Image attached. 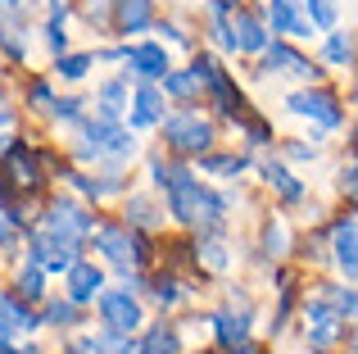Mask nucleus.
Segmentation results:
<instances>
[{
    "label": "nucleus",
    "instance_id": "obj_22",
    "mask_svg": "<svg viewBox=\"0 0 358 354\" xmlns=\"http://www.w3.org/2000/svg\"><path fill=\"white\" fill-rule=\"evenodd\" d=\"M122 105H127V82L122 78L105 82V87H100V118H118Z\"/></svg>",
    "mask_w": 358,
    "mask_h": 354
},
{
    "label": "nucleus",
    "instance_id": "obj_31",
    "mask_svg": "<svg viewBox=\"0 0 358 354\" xmlns=\"http://www.w3.org/2000/svg\"><path fill=\"white\" fill-rule=\"evenodd\" d=\"M195 259H204V268H213V273H222V268H227V250H222L218 241H200Z\"/></svg>",
    "mask_w": 358,
    "mask_h": 354
},
{
    "label": "nucleus",
    "instance_id": "obj_4",
    "mask_svg": "<svg viewBox=\"0 0 358 354\" xmlns=\"http://www.w3.org/2000/svg\"><path fill=\"white\" fill-rule=\"evenodd\" d=\"M96 246L105 250V259H109V264H118L122 273H127V268H136V264H145V250H141V241L131 236L127 227H118V222H114V227H100V232H96Z\"/></svg>",
    "mask_w": 358,
    "mask_h": 354
},
{
    "label": "nucleus",
    "instance_id": "obj_37",
    "mask_svg": "<svg viewBox=\"0 0 358 354\" xmlns=\"http://www.w3.org/2000/svg\"><path fill=\"white\" fill-rule=\"evenodd\" d=\"M14 222H23V213H14V209H0V246H5V241L14 236Z\"/></svg>",
    "mask_w": 358,
    "mask_h": 354
},
{
    "label": "nucleus",
    "instance_id": "obj_7",
    "mask_svg": "<svg viewBox=\"0 0 358 354\" xmlns=\"http://www.w3.org/2000/svg\"><path fill=\"white\" fill-rule=\"evenodd\" d=\"M286 105H290V114L317 118L322 127H341L345 123V109H341V100H336L331 91H295Z\"/></svg>",
    "mask_w": 358,
    "mask_h": 354
},
{
    "label": "nucleus",
    "instance_id": "obj_20",
    "mask_svg": "<svg viewBox=\"0 0 358 354\" xmlns=\"http://www.w3.org/2000/svg\"><path fill=\"white\" fill-rule=\"evenodd\" d=\"M331 250H336V264L345 268V277H354V218L350 213L331 227Z\"/></svg>",
    "mask_w": 358,
    "mask_h": 354
},
{
    "label": "nucleus",
    "instance_id": "obj_28",
    "mask_svg": "<svg viewBox=\"0 0 358 354\" xmlns=\"http://www.w3.org/2000/svg\"><path fill=\"white\" fill-rule=\"evenodd\" d=\"M245 155H204V173H213V177H222V173H241L245 169Z\"/></svg>",
    "mask_w": 358,
    "mask_h": 354
},
{
    "label": "nucleus",
    "instance_id": "obj_12",
    "mask_svg": "<svg viewBox=\"0 0 358 354\" xmlns=\"http://www.w3.org/2000/svg\"><path fill=\"white\" fill-rule=\"evenodd\" d=\"M45 227H59V232H69V236H87L91 213L82 209L78 200H55L50 209H45Z\"/></svg>",
    "mask_w": 358,
    "mask_h": 354
},
{
    "label": "nucleus",
    "instance_id": "obj_23",
    "mask_svg": "<svg viewBox=\"0 0 358 354\" xmlns=\"http://www.w3.org/2000/svg\"><path fill=\"white\" fill-rule=\"evenodd\" d=\"M14 286H18V300H41L45 295V273L36 264H27L23 273L14 277Z\"/></svg>",
    "mask_w": 358,
    "mask_h": 354
},
{
    "label": "nucleus",
    "instance_id": "obj_27",
    "mask_svg": "<svg viewBox=\"0 0 358 354\" xmlns=\"http://www.w3.org/2000/svg\"><path fill=\"white\" fill-rule=\"evenodd\" d=\"M91 64H96V55H59V64H55V73H59V78H69V82H78L82 73L91 69Z\"/></svg>",
    "mask_w": 358,
    "mask_h": 354
},
{
    "label": "nucleus",
    "instance_id": "obj_24",
    "mask_svg": "<svg viewBox=\"0 0 358 354\" xmlns=\"http://www.w3.org/2000/svg\"><path fill=\"white\" fill-rule=\"evenodd\" d=\"M263 177H268V186H277V191H281V200H299V195H304V186L281 169V164H263Z\"/></svg>",
    "mask_w": 358,
    "mask_h": 354
},
{
    "label": "nucleus",
    "instance_id": "obj_13",
    "mask_svg": "<svg viewBox=\"0 0 358 354\" xmlns=\"http://www.w3.org/2000/svg\"><path fill=\"white\" fill-rule=\"evenodd\" d=\"M100 286H105V273H100L96 264H82V259H78V264L69 268V300H73V304L96 300Z\"/></svg>",
    "mask_w": 358,
    "mask_h": 354
},
{
    "label": "nucleus",
    "instance_id": "obj_6",
    "mask_svg": "<svg viewBox=\"0 0 358 354\" xmlns=\"http://www.w3.org/2000/svg\"><path fill=\"white\" fill-rule=\"evenodd\" d=\"M96 300H100V323H105L109 332H122V337H127L131 327H141L136 295H127V291H100Z\"/></svg>",
    "mask_w": 358,
    "mask_h": 354
},
{
    "label": "nucleus",
    "instance_id": "obj_26",
    "mask_svg": "<svg viewBox=\"0 0 358 354\" xmlns=\"http://www.w3.org/2000/svg\"><path fill=\"white\" fill-rule=\"evenodd\" d=\"M91 354H136V346H131L122 332H100V337L91 341Z\"/></svg>",
    "mask_w": 358,
    "mask_h": 354
},
{
    "label": "nucleus",
    "instance_id": "obj_36",
    "mask_svg": "<svg viewBox=\"0 0 358 354\" xmlns=\"http://www.w3.org/2000/svg\"><path fill=\"white\" fill-rule=\"evenodd\" d=\"M263 241H268L272 255H281V246H286V227H281V222H268V227H263Z\"/></svg>",
    "mask_w": 358,
    "mask_h": 354
},
{
    "label": "nucleus",
    "instance_id": "obj_34",
    "mask_svg": "<svg viewBox=\"0 0 358 354\" xmlns=\"http://www.w3.org/2000/svg\"><path fill=\"white\" fill-rule=\"evenodd\" d=\"M127 218L131 222H141V227H155V204H150V200H127Z\"/></svg>",
    "mask_w": 358,
    "mask_h": 354
},
{
    "label": "nucleus",
    "instance_id": "obj_18",
    "mask_svg": "<svg viewBox=\"0 0 358 354\" xmlns=\"http://www.w3.org/2000/svg\"><path fill=\"white\" fill-rule=\"evenodd\" d=\"M268 23H272V32H286V36H304L308 32V23L299 18L295 0H272L268 5Z\"/></svg>",
    "mask_w": 358,
    "mask_h": 354
},
{
    "label": "nucleus",
    "instance_id": "obj_14",
    "mask_svg": "<svg viewBox=\"0 0 358 354\" xmlns=\"http://www.w3.org/2000/svg\"><path fill=\"white\" fill-rule=\"evenodd\" d=\"M32 327H36V318L27 313V304L14 300V295H0V341L23 337V332H32Z\"/></svg>",
    "mask_w": 358,
    "mask_h": 354
},
{
    "label": "nucleus",
    "instance_id": "obj_11",
    "mask_svg": "<svg viewBox=\"0 0 358 354\" xmlns=\"http://www.w3.org/2000/svg\"><path fill=\"white\" fill-rule=\"evenodd\" d=\"M308 346H331V341H341L345 337V318L336 309H327L322 300H313L308 304Z\"/></svg>",
    "mask_w": 358,
    "mask_h": 354
},
{
    "label": "nucleus",
    "instance_id": "obj_3",
    "mask_svg": "<svg viewBox=\"0 0 358 354\" xmlns=\"http://www.w3.org/2000/svg\"><path fill=\"white\" fill-rule=\"evenodd\" d=\"M159 127H164L168 146H173L177 155H200V150H209V141H213V123H209V118H200L195 109L173 114L168 123H159Z\"/></svg>",
    "mask_w": 358,
    "mask_h": 354
},
{
    "label": "nucleus",
    "instance_id": "obj_15",
    "mask_svg": "<svg viewBox=\"0 0 358 354\" xmlns=\"http://www.w3.org/2000/svg\"><path fill=\"white\" fill-rule=\"evenodd\" d=\"M164 123V100H159L155 82L136 87V105H131V127H159Z\"/></svg>",
    "mask_w": 358,
    "mask_h": 354
},
{
    "label": "nucleus",
    "instance_id": "obj_17",
    "mask_svg": "<svg viewBox=\"0 0 358 354\" xmlns=\"http://www.w3.org/2000/svg\"><path fill=\"white\" fill-rule=\"evenodd\" d=\"M136 354H182V337H177L173 323H155V327L141 337Z\"/></svg>",
    "mask_w": 358,
    "mask_h": 354
},
{
    "label": "nucleus",
    "instance_id": "obj_2",
    "mask_svg": "<svg viewBox=\"0 0 358 354\" xmlns=\"http://www.w3.org/2000/svg\"><path fill=\"white\" fill-rule=\"evenodd\" d=\"M78 255H82V236H69V232L45 227V222L32 232V264L41 273H69L78 264Z\"/></svg>",
    "mask_w": 358,
    "mask_h": 354
},
{
    "label": "nucleus",
    "instance_id": "obj_8",
    "mask_svg": "<svg viewBox=\"0 0 358 354\" xmlns=\"http://www.w3.org/2000/svg\"><path fill=\"white\" fill-rule=\"evenodd\" d=\"M122 59H127V69L136 73L141 82H159L173 64H168V50L164 45H155V41H141V45H127L122 50Z\"/></svg>",
    "mask_w": 358,
    "mask_h": 354
},
{
    "label": "nucleus",
    "instance_id": "obj_29",
    "mask_svg": "<svg viewBox=\"0 0 358 354\" xmlns=\"http://www.w3.org/2000/svg\"><path fill=\"white\" fill-rule=\"evenodd\" d=\"M327 59H331V64H345V69L354 64V45H350V36H345V32H331V36H327Z\"/></svg>",
    "mask_w": 358,
    "mask_h": 354
},
{
    "label": "nucleus",
    "instance_id": "obj_16",
    "mask_svg": "<svg viewBox=\"0 0 358 354\" xmlns=\"http://www.w3.org/2000/svg\"><path fill=\"white\" fill-rule=\"evenodd\" d=\"M150 18H155V5H150V0H114V23L122 32H145Z\"/></svg>",
    "mask_w": 358,
    "mask_h": 354
},
{
    "label": "nucleus",
    "instance_id": "obj_21",
    "mask_svg": "<svg viewBox=\"0 0 358 354\" xmlns=\"http://www.w3.org/2000/svg\"><path fill=\"white\" fill-rule=\"evenodd\" d=\"M9 173H14V182H23V186H36L41 182V169H36V155L27 150V146H9Z\"/></svg>",
    "mask_w": 358,
    "mask_h": 354
},
{
    "label": "nucleus",
    "instance_id": "obj_5",
    "mask_svg": "<svg viewBox=\"0 0 358 354\" xmlns=\"http://www.w3.org/2000/svg\"><path fill=\"white\" fill-rule=\"evenodd\" d=\"M131 150H136V141L122 132L114 118H91L87 123V150L82 155L100 160V155H131Z\"/></svg>",
    "mask_w": 358,
    "mask_h": 354
},
{
    "label": "nucleus",
    "instance_id": "obj_40",
    "mask_svg": "<svg viewBox=\"0 0 358 354\" xmlns=\"http://www.w3.org/2000/svg\"><path fill=\"white\" fill-rule=\"evenodd\" d=\"M0 5H14V0H0Z\"/></svg>",
    "mask_w": 358,
    "mask_h": 354
},
{
    "label": "nucleus",
    "instance_id": "obj_10",
    "mask_svg": "<svg viewBox=\"0 0 358 354\" xmlns=\"http://www.w3.org/2000/svg\"><path fill=\"white\" fill-rule=\"evenodd\" d=\"M231 50H245V55H259L263 45H268V32H263V23L250 14V9H231Z\"/></svg>",
    "mask_w": 358,
    "mask_h": 354
},
{
    "label": "nucleus",
    "instance_id": "obj_19",
    "mask_svg": "<svg viewBox=\"0 0 358 354\" xmlns=\"http://www.w3.org/2000/svg\"><path fill=\"white\" fill-rule=\"evenodd\" d=\"M213 337L222 341V346H241L245 337H250V313H231V309H222V313H213Z\"/></svg>",
    "mask_w": 358,
    "mask_h": 354
},
{
    "label": "nucleus",
    "instance_id": "obj_35",
    "mask_svg": "<svg viewBox=\"0 0 358 354\" xmlns=\"http://www.w3.org/2000/svg\"><path fill=\"white\" fill-rule=\"evenodd\" d=\"M155 300L168 309V304H177V300H182V286H177L173 277H159V282H155Z\"/></svg>",
    "mask_w": 358,
    "mask_h": 354
},
{
    "label": "nucleus",
    "instance_id": "obj_9",
    "mask_svg": "<svg viewBox=\"0 0 358 354\" xmlns=\"http://www.w3.org/2000/svg\"><path fill=\"white\" fill-rule=\"evenodd\" d=\"M263 69H272V73H295V78H322V69H313V64H308L295 45H286V41L263 45Z\"/></svg>",
    "mask_w": 358,
    "mask_h": 354
},
{
    "label": "nucleus",
    "instance_id": "obj_1",
    "mask_svg": "<svg viewBox=\"0 0 358 354\" xmlns=\"http://www.w3.org/2000/svg\"><path fill=\"white\" fill-rule=\"evenodd\" d=\"M155 173V186L168 195V213L177 222H195V227H222V213H227V200L209 186H200V177L182 164H164L155 160L150 164Z\"/></svg>",
    "mask_w": 358,
    "mask_h": 354
},
{
    "label": "nucleus",
    "instance_id": "obj_32",
    "mask_svg": "<svg viewBox=\"0 0 358 354\" xmlns=\"http://www.w3.org/2000/svg\"><path fill=\"white\" fill-rule=\"evenodd\" d=\"M45 323H59V327L78 323V304H73V300H50V304H45Z\"/></svg>",
    "mask_w": 358,
    "mask_h": 354
},
{
    "label": "nucleus",
    "instance_id": "obj_30",
    "mask_svg": "<svg viewBox=\"0 0 358 354\" xmlns=\"http://www.w3.org/2000/svg\"><path fill=\"white\" fill-rule=\"evenodd\" d=\"M327 309H336V313H341V318L345 323H350L354 318V291H350V286H331V291H327Z\"/></svg>",
    "mask_w": 358,
    "mask_h": 354
},
{
    "label": "nucleus",
    "instance_id": "obj_33",
    "mask_svg": "<svg viewBox=\"0 0 358 354\" xmlns=\"http://www.w3.org/2000/svg\"><path fill=\"white\" fill-rule=\"evenodd\" d=\"M50 114L59 118V123H73V118H82V100H78V96H64V100H50Z\"/></svg>",
    "mask_w": 358,
    "mask_h": 354
},
{
    "label": "nucleus",
    "instance_id": "obj_25",
    "mask_svg": "<svg viewBox=\"0 0 358 354\" xmlns=\"http://www.w3.org/2000/svg\"><path fill=\"white\" fill-rule=\"evenodd\" d=\"M159 82H164V91H168V96H177V100H191L195 91H200V78H195L191 69H186V73H164Z\"/></svg>",
    "mask_w": 358,
    "mask_h": 354
},
{
    "label": "nucleus",
    "instance_id": "obj_38",
    "mask_svg": "<svg viewBox=\"0 0 358 354\" xmlns=\"http://www.w3.org/2000/svg\"><path fill=\"white\" fill-rule=\"evenodd\" d=\"M50 87H45V82H36V87H32V105H41V109H50Z\"/></svg>",
    "mask_w": 358,
    "mask_h": 354
},
{
    "label": "nucleus",
    "instance_id": "obj_39",
    "mask_svg": "<svg viewBox=\"0 0 358 354\" xmlns=\"http://www.w3.org/2000/svg\"><path fill=\"white\" fill-rule=\"evenodd\" d=\"M290 160H317V146H295V150H290Z\"/></svg>",
    "mask_w": 358,
    "mask_h": 354
}]
</instances>
